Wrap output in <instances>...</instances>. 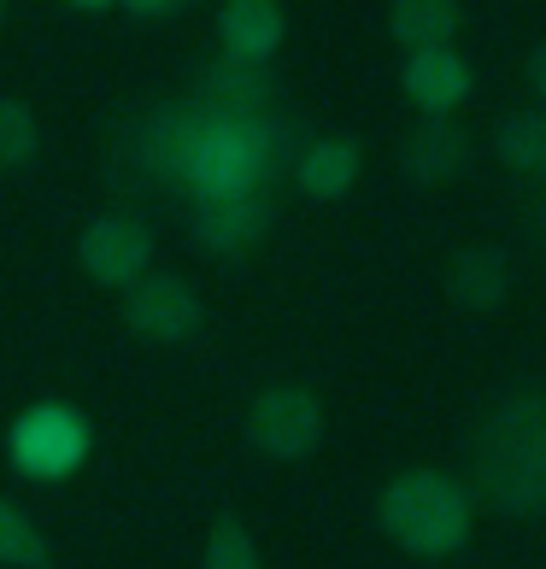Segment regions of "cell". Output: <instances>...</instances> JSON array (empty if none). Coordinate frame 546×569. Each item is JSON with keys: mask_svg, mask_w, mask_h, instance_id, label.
<instances>
[{"mask_svg": "<svg viewBox=\"0 0 546 569\" xmlns=\"http://www.w3.org/2000/svg\"><path fill=\"white\" fill-rule=\"evenodd\" d=\"M476 488L499 511L546 505V399H512L476 435Z\"/></svg>", "mask_w": 546, "mask_h": 569, "instance_id": "6da1fadb", "label": "cell"}, {"mask_svg": "<svg viewBox=\"0 0 546 569\" xmlns=\"http://www.w3.org/2000/svg\"><path fill=\"white\" fill-rule=\"evenodd\" d=\"M383 535L411 558H447L470 540V488L447 470H400L376 499Z\"/></svg>", "mask_w": 546, "mask_h": 569, "instance_id": "7a4b0ae2", "label": "cell"}, {"mask_svg": "<svg viewBox=\"0 0 546 569\" xmlns=\"http://www.w3.org/2000/svg\"><path fill=\"white\" fill-rule=\"evenodd\" d=\"M7 458H12V470L30 476V481H59L89 458V423H82L71 406H59V399H41V406H30L12 423Z\"/></svg>", "mask_w": 546, "mask_h": 569, "instance_id": "3957f363", "label": "cell"}, {"mask_svg": "<svg viewBox=\"0 0 546 569\" xmlns=\"http://www.w3.org/2000/svg\"><path fill=\"white\" fill-rule=\"evenodd\" d=\"M247 440H254L265 458H277V463H294V458L318 452V440H324L318 393L300 388V382L265 388L254 406H247Z\"/></svg>", "mask_w": 546, "mask_h": 569, "instance_id": "277c9868", "label": "cell"}, {"mask_svg": "<svg viewBox=\"0 0 546 569\" xmlns=\"http://www.w3.org/2000/svg\"><path fill=\"white\" fill-rule=\"evenodd\" d=\"M147 259H153V236L136 218H95L77 236V264L89 270L100 288H136L147 282Z\"/></svg>", "mask_w": 546, "mask_h": 569, "instance_id": "5b68a950", "label": "cell"}, {"mask_svg": "<svg viewBox=\"0 0 546 569\" xmlns=\"http://www.w3.org/2000/svg\"><path fill=\"white\" fill-rule=\"evenodd\" d=\"M123 323H130L141 341H159V347H177L200 329V293L188 288L182 277H147L123 293Z\"/></svg>", "mask_w": 546, "mask_h": 569, "instance_id": "8992f818", "label": "cell"}, {"mask_svg": "<svg viewBox=\"0 0 546 569\" xmlns=\"http://www.w3.org/2000/svg\"><path fill=\"white\" fill-rule=\"evenodd\" d=\"M470 164V136L453 118H417L400 141V171L411 182H447Z\"/></svg>", "mask_w": 546, "mask_h": 569, "instance_id": "52a82bcc", "label": "cell"}, {"mask_svg": "<svg viewBox=\"0 0 546 569\" xmlns=\"http://www.w3.org/2000/svg\"><path fill=\"white\" fill-rule=\"evenodd\" d=\"M282 36H288V18L270 0H229V7H218V41L241 66H265L282 48Z\"/></svg>", "mask_w": 546, "mask_h": 569, "instance_id": "ba28073f", "label": "cell"}, {"mask_svg": "<svg viewBox=\"0 0 546 569\" xmlns=\"http://www.w3.org/2000/svg\"><path fill=\"white\" fill-rule=\"evenodd\" d=\"M406 94H411V107L424 112V118H447L458 100L470 94V66L458 59L453 48H440V53H411L406 59Z\"/></svg>", "mask_w": 546, "mask_h": 569, "instance_id": "9c48e42d", "label": "cell"}, {"mask_svg": "<svg viewBox=\"0 0 546 569\" xmlns=\"http://www.w3.org/2000/svg\"><path fill=\"white\" fill-rule=\"evenodd\" d=\"M270 229V200L265 194H236V200H200L195 236L218 252H247Z\"/></svg>", "mask_w": 546, "mask_h": 569, "instance_id": "30bf717a", "label": "cell"}, {"mask_svg": "<svg viewBox=\"0 0 546 569\" xmlns=\"http://www.w3.org/2000/svg\"><path fill=\"white\" fill-rule=\"evenodd\" d=\"M447 293L465 311H499L512 293V259L499 247H465L447 270Z\"/></svg>", "mask_w": 546, "mask_h": 569, "instance_id": "8fae6325", "label": "cell"}, {"mask_svg": "<svg viewBox=\"0 0 546 569\" xmlns=\"http://www.w3.org/2000/svg\"><path fill=\"white\" fill-rule=\"evenodd\" d=\"M458 24H465V12H458L453 0H394V7H388L394 41H406L411 53H440V48H453Z\"/></svg>", "mask_w": 546, "mask_h": 569, "instance_id": "7c38bea8", "label": "cell"}, {"mask_svg": "<svg viewBox=\"0 0 546 569\" xmlns=\"http://www.w3.org/2000/svg\"><path fill=\"white\" fill-rule=\"evenodd\" d=\"M353 182H359V141L324 136V141L306 147V159H300V188H306L311 200H341Z\"/></svg>", "mask_w": 546, "mask_h": 569, "instance_id": "4fadbf2b", "label": "cell"}, {"mask_svg": "<svg viewBox=\"0 0 546 569\" xmlns=\"http://www.w3.org/2000/svg\"><path fill=\"white\" fill-rule=\"evenodd\" d=\"M270 100V77L265 66H241V59H224V66L206 71V112L218 118H254Z\"/></svg>", "mask_w": 546, "mask_h": 569, "instance_id": "5bb4252c", "label": "cell"}, {"mask_svg": "<svg viewBox=\"0 0 546 569\" xmlns=\"http://www.w3.org/2000/svg\"><path fill=\"white\" fill-rule=\"evenodd\" d=\"M0 563L7 569H53V552H48V535L24 517V505H0Z\"/></svg>", "mask_w": 546, "mask_h": 569, "instance_id": "9a60e30c", "label": "cell"}, {"mask_svg": "<svg viewBox=\"0 0 546 569\" xmlns=\"http://www.w3.org/2000/svg\"><path fill=\"white\" fill-rule=\"evenodd\" d=\"M499 159L512 171H546V112H517L499 123Z\"/></svg>", "mask_w": 546, "mask_h": 569, "instance_id": "2e32d148", "label": "cell"}, {"mask_svg": "<svg viewBox=\"0 0 546 569\" xmlns=\"http://www.w3.org/2000/svg\"><path fill=\"white\" fill-rule=\"evenodd\" d=\"M36 147H41L36 112L18 94H7L0 100V164H7V171H24V164L36 159Z\"/></svg>", "mask_w": 546, "mask_h": 569, "instance_id": "e0dca14e", "label": "cell"}, {"mask_svg": "<svg viewBox=\"0 0 546 569\" xmlns=\"http://www.w3.org/2000/svg\"><path fill=\"white\" fill-rule=\"evenodd\" d=\"M206 569H265L254 535L241 529V517H218L212 540H206Z\"/></svg>", "mask_w": 546, "mask_h": 569, "instance_id": "ac0fdd59", "label": "cell"}, {"mask_svg": "<svg viewBox=\"0 0 546 569\" xmlns=\"http://www.w3.org/2000/svg\"><path fill=\"white\" fill-rule=\"evenodd\" d=\"M123 12H130L136 24H159V18H171L177 7H171V0H165V7H141V0H136V7H123Z\"/></svg>", "mask_w": 546, "mask_h": 569, "instance_id": "d6986e66", "label": "cell"}, {"mask_svg": "<svg viewBox=\"0 0 546 569\" xmlns=\"http://www.w3.org/2000/svg\"><path fill=\"white\" fill-rule=\"evenodd\" d=\"M529 82H535V89L546 94V41H540V48L529 53Z\"/></svg>", "mask_w": 546, "mask_h": 569, "instance_id": "ffe728a7", "label": "cell"}]
</instances>
